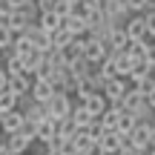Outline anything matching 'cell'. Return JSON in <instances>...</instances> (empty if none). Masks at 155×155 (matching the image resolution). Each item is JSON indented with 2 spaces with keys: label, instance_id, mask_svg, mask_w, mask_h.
I'll list each match as a JSON object with an SVG mask.
<instances>
[{
  "label": "cell",
  "instance_id": "17",
  "mask_svg": "<svg viewBox=\"0 0 155 155\" xmlns=\"http://www.w3.org/2000/svg\"><path fill=\"white\" fill-rule=\"evenodd\" d=\"M0 69H3V72L9 75V78H15V75H23V61H20L17 55H12L9 49H6V52H3V66H0Z\"/></svg>",
  "mask_w": 155,
  "mask_h": 155
},
{
  "label": "cell",
  "instance_id": "8",
  "mask_svg": "<svg viewBox=\"0 0 155 155\" xmlns=\"http://www.w3.org/2000/svg\"><path fill=\"white\" fill-rule=\"evenodd\" d=\"M26 127V121H23V115L17 109H12V112H3L0 115V132H3V138L6 135H15V132H20V129Z\"/></svg>",
  "mask_w": 155,
  "mask_h": 155
},
{
  "label": "cell",
  "instance_id": "24",
  "mask_svg": "<svg viewBox=\"0 0 155 155\" xmlns=\"http://www.w3.org/2000/svg\"><path fill=\"white\" fill-rule=\"evenodd\" d=\"M52 12H55V15H58V17L63 20L66 15H72V6H69L66 0H55V3H52Z\"/></svg>",
  "mask_w": 155,
  "mask_h": 155
},
{
  "label": "cell",
  "instance_id": "34",
  "mask_svg": "<svg viewBox=\"0 0 155 155\" xmlns=\"http://www.w3.org/2000/svg\"><path fill=\"white\" fill-rule=\"evenodd\" d=\"M43 155H61L58 150H43Z\"/></svg>",
  "mask_w": 155,
  "mask_h": 155
},
{
  "label": "cell",
  "instance_id": "35",
  "mask_svg": "<svg viewBox=\"0 0 155 155\" xmlns=\"http://www.w3.org/2000/svg\"><path fill=\"white\" fill-rule=\"evenodd\" d=\"M66 3H69V6H81L83 0H66Z\"/></svg>",
  "mask_w": 155,
  "mask_h": 155
},
{
  "label": "cell",
  "instance_id": "19",
  "mask_svg": "<svg viewBox=\"0 0 155 155\" xmlns=\"http://www.w3.org/2000/svg\"><path fill=\"white\" fill-rule=\"evenodd\" d=\"M9 52H12V55H17V58H26V55H32L35 49H32V43H29L26 35H15V38H12Z\"/></svg>",
  "mask_w": 155,
  "mask_h": 155
},
{
  "label": "cell",
  "instance_id": "10",
  "mask_svg": "<svg viewBox=\"0 0 155 155\" xmlns=\"http://www.w3.org/2000/svg\"><path fill=\"white\" fill-rule=\"evenodd\" d=\"M32 81H35V78L29 75V72L15 75V78H9V83H6V92H12L15 98H23V95H29V86H32Z\"/></svg>",
  "mask_w": 155,
  "mask_h": 155
},
{
  "label": "cell",
  "instance_id": "4",
  "mask_svg": "<svg viewBox=\"0 0 155 155\" xmlns=\"http://www.w3.org/2000/svg\"><path fill=\"white\" fill-rule=\"evenodd\" d=\"M127 89H129V81H127V78H112V81L104 83L101 95L106 98V104H109V106H121V98H124Z\"/></svg>",
  "mask_w": 155,
  "mask_h": 155
},
{
  "label": "cell",
  "instance_id": "28",
  "mask_svg": "<svg viewBox=\"0 0 155 155\" xmlns=\"http://www.w3.org/2000/svg\"><path fill=\"white\" fill-rule=\"evenodd\" d=\"M147 104H150V106H152V109H155V86L150 89V92H147Z\"/></svg>",
  "mask_w": 155,
  "mask_h": 155
},
{
  "label": "cell",
  "instance_id": "33",
  "mask_svg": "<svg viewBox=\"0 0 155 155\" xmlns=\"http://www.w3.org/2000/svg\"><path fill=\"white\" fill-rule=\"evenodd\" d=\"M0 155H12L9 150H6V144H0Z\"/></svg>",
  "mask_w": 155,
  "mask_h": 155
},
{
  "label": "cell",
  "instance_id": "23",
  "mask_svg": "<svg viewBox=\"0 0 155 155\" xmlns=\"http://www.w3.org/2000/svg\"><path fill=\"white\" fill-rule=\"evenodd\" d=\"M12 38H15V35H12V32H9V26L0 20V52H6V49L12 46Z\"/></svg>",
  "mask_w": 155,
  "mask_h": 155
},
{
  "label": "cell",
  "instance_id": "20",
  "mask_svg": "<svg viewBox=\"0 0 155 155\" xmlns=\"http://www.w3.org/2000/svg\"><path fill=\"white\" fill-rule=\"evenodd\" d=\"M69 118H72L75 127H86L89 121H92V115H89V109L83 104H72V112H69Z\"/></svg>",
  "mask_w": 155,
  "mask_h": 155
},
{
  "label": "cell",
  "instance_id": "37",
  "mask_svg": "<svg viewBox=\"0 0 155 155\" xmlns=\"http://www.w3.org/2000/svg\"><path fill=\"white\" fill-rule=\"evenodd\" d=\"M147 155H155V147H150V152H147Z\"/></svg>",
  "mask_w": 155,
  "mask_h": 155
},
{
  "label": "cell",
  "instance_id": "14",
  "mask_svg": "<svg viewBox=\"0 0 155 155\" xmlns=\"http://www.w3.org/2000/svg\"><path fill=\"white\" fill-rule=\"evenodd\" d=\"M83 106L89 109V115H92V118H101V115H104V109H106L109 104H106V98H104L101 92H89L86 101H83Z\"/></svg>",
  "mask_w": 155,
  "mask_h": 155
},
{
  "label": "cell",
  "instance_id": "18",
  "mask_svg": "<svg viewBox=\"0 0 155 155\" xmlns=\"http://www.w3.org/2000/svg\"><path fill=\"white\" fill-rule=\"evenodd\" d=\"M118 118H121V109H118V106H106L104 115L98 118L101 127H104V132H115L118 129Z\"/></svg>",
  "mask_w": 155,
  "mask_h": 155
},
{
  "label": "cell",
  "instance_id": "2",
  "mask_svg": "<svg viewBox=\"0 0 155 155\" xmlns=\"http://www.w3.org/2000/svg\"><path fill=\"white\" fill-rule=\"evenodd\" d=\"M43 109H46V118L58 124L61 118H66L69 112H72V98H69V95H63V92H55V95L43 104Z\"/></svg>",
  "mask_w": 155,
  "mask_h": 155
},
{
  "label": "cell",
  "instance_id": "1",
  "mask_svg": "<svg viewBox=\"0 0 155 155\" xmlns=\"http://www.w3.org/2000/svg\"><path fill=\"white\" fill-rule=\"evenodd\" d=\"M3 144H6V150H9L12 155H26V152L35 147V132H32L29 127H23L20 132L6 135V138H3Z\"/></svg>",
  "mask_w": 155,
  "mask_h": 155
},
{
  "label": "cell",
  "instance_id": "7",
  "mask_svg": "<svg viewBox=\"0 0 155 155\" xmlns=\"http://www.w3.org/2000/svg\"><path fill=\"white\" fill-rule=\"evenodd\" d=\"M23 35L29 38L32 49H35V52H40V55H46V52L52 49V40H49V35H46V32H40V29H38V23L26 26V32H23Z\"/></svg>",
  "mask_w": 155,
  "mask_h": 155
},
{
  "label": "cell",
  "instance_id": "21",
  "mask_svg": "<svg viewBox=\"0 0 155 155\" xmlns=\"http://www.w3.org/2000/svg\"><path fill=\"white\" fill-rule=\"evenodd\" d=\"M49 40H52V49H58V52H61V49H66V46L72 43L75 38H72V35L66 32V29H58L55 35H49Z\"/></svg>",
  "mask_w": 155,
  "mask_h": 155
},
{
  "label": "cell",
  "instance_id": "13",
  "mask_svg": "<svg viewBox=\"0 0 155 155\" xmlns=\"http://www.w3.org/2000/svg\"><path fill=\"white\" fill-rule=\"evenodd\" d=\"M32 132H35V141H40V144H49L52 138H55V121H49V118H43L40 124H35L32 127Z\"/></svg>",
  "mask_w": 155,
  "mask_h": 155
},
{
  "label": "cell",
  "instance_id": "36",
  "mask_svg": "<svg viewBox=\"0 0 155 155\" xmlns=\"http://www.w3.org/2000/svg\"><path fill=\"white\" fill-rule=\"evenodd\" d=\"M150 75H152V81H155V63H152V66H150Z\"/></svg>",
  "mask_w": 155,
  "mask_h": 155
},
{
  "label": "cell",
  "instance_id": "9",
  "mask_svg": "<svg viewBox=\"0 0 155 155\" xmlns=\"http://www.w3.org/2000/svg\"><path fill=\"white\" fill-rule=\"evenodd\" d=\"M124 35L129 40H150L147 38V26H144V15H129L124 23Z\"/></svg>",
  "mask_w": 155,
  "mask_h": 155
},
{
  "label": "cell",
  "instance_id": "5",
  "mask_svg": "<svg viewBox=\"0 0 155 155\" xmlns=\"http://www.w3.org/2000/svg\"><path fill=\"white\" fill-rule=\"evenodd\" d=\"M101 152L104 155H115L118 150H124V147H129V135H121V132H104L98 141Z\"/></svg>",
  "mask_w": 155,
  "mask_h": 155
},
{
  "label": "cell",
  "instance_id": "11",
  "mask_svg": "<svg viewBox=\"0 0 155 155\" xmlns=\"http://www.w3.org/2000/svg\"><path fill=\"white\" fill-rule=\"evenodd\" d=\"M61 29H66L72 38H86V20H83V15H66L61 20Z\"/></svg>",
  "mask_w": 155,
  "mask_h": 155
},
{
  "label": "cell",
  "instance_id": "22",
  "mask_svg": "<svg viewBox=\"0 0 155 155\" xmlns=\"http://www.w3.org/2000/svg\"><path fill=\"white\" fill-rule=\"evenodd\" d=\"M12 109H17V98L12 92H0V112H12Z\"/></svg>",
  "mask_w": 155,
  "mask_h": 155
},
{
  "label": "cell",
  "instance_id": "29",
  "mask_svg": "<svg viewBox=\"0 0 155 155\" xmlns=\"http://www.w3.org/2000/svg\"><path fill=\"white\" fill-rule=\"evenodd\" d=\"M6 83H9V75H6L3 69H0V92H3V89H6Z\"/></svg>",
  "mask_w": 155,
  "mask_h": 155
},
{
  "label": "cell",
  "instance_id": "31",
  "mask_svg": "<svg viewBox=\"0 0 155 155\" xmlns=\"http://www.w3.org/2000/svg\"><path fill=\"white\" fill-rule=\"evenodd\" d=\"M115 155H138V152H135V150H132V147H124V150H118Z\"/></svg>",
  "mask_w": 155,
  "mask_h": 155
},
{
  "label": "cell",
  "instance_id": "3",
  "mask_svg": "<svg viewBox=\"0 0 155 155\" xmlns=\"http://www.w3.org/2000/svg\"><path fill=\"white\" fill-rule=\"evenodd\" d=\"M109 55V49H106L104 40H95V38H83V46H81V58L86 63H92V66H98L104 58Z\"/></svg>",
  "mask_w": 155,
  "mask_h": 155
},
{
  "label": "cell",
  "instance_id": "32",
  "mask_svg": "<svg viewBox=\"0 0 155 155\" xmlns=\"http://www.w3.org/2000/svg\"><path fill=\"white\" fill-rule=\"evenodd\" d=\"M12 3V9H20V6H26V3H32V0H9Z\"/></svg>",
  "mask_w": 155,
  "mask_h": 155
},
{
  "label": "cell",
  "instance_id": "15",
  "mask_svg": "<svg viewBox=\"0 0 155 155\" xmlns=\"http://www.w3.org/2000/svg\"><path fill=\"white\" fill-rule=\"evenodd\" d=\"M38 29L46 35H55L58 29H61V17L55 15V12H40L38 15Z\"/></svg>",
  "mask_w": 155,
  "mask_h": 155
},
{
  "label": "cell",
  "instance_id": "27",
  "mask_svg": "<svg viewBox=\"0 0 155 155\" xmlns=\"http://www.w3.org/2000/svg\"><path fill=\"white\" fill-rule=\"evenodd\" d=\"M12 12H15V9H12V3H9V0H0V20H9V15H12Z\"/></svg>",
  "mask_w": 155,
  "mask_h": 155
},
{
  "label": "cell",
  "instance_id": "25",
  "mask_svg": "<svg viewBox=\"0 0 155 155\" xmlns=\"http://www.w3.org/2000/svg\"><path fill=\"white\" fill-rule=\"evenodd\" d=\"M144 26H147V38H155V12H144Z\"/></svg>",
  "mask_w": 155,
  "mask_h": 155
},
{
  "label": "cell",
  "instance_id": "12",
  "mask_svg": "<svg viewBox=\"0 0 155 155\" xmlns=\"http://www.w3.org/2000/svg\"><path fill=\"white\" fill-rule=\"evenodd\" d=\"M52 95H55V89H52L49 81H32V86H29V98H32L35 104H46Z\"/></svg>",
  "mask_w": 155,
  "mask_h": 155
},
{
  "label": "cell",
  "instance_id": "6",
  "mask_svg": "<svg viewBox=\"0 0 155 155\" xmlns=\"http://www.w3.org/2000/svg\"><path fill=\"white\" fill-rule=\"evenodd\" d=\"M144 106H150V104H147V98H144V95H141L135 86H129L127 92H124L121 106H118V109H124V112H129V115H135V112H141Z\"/></svg>",
  "mask_w": 155,
  "mask_h": 155
},
{
  "label": "cell",
  "instance_id": "30",
  "mask_svg": "<svg viewBox=\"0 0 155 155\" xmlns=\"http://www.w3.org/2000/svg\"><path fill=\"white\" fill-rule=\"evenodd\" d=\"M144 12H155V0H144ZM141 12V15H144Z\"/></svg>",
  "mask_w": 155,
  "mask_h": 155
},
{
  "label": "cell",
  "instance_id": "26",
  "mask_svg": "<svg viewBox=\"0 0 155 155\" xmlns=\"http://www.w3.org/2000/svg\"><path fill=\"white\" fill-rule=\"evenodd\" d=\"M124 3H127L129 15H141V12H144V0H124Z\"/></svg>",
  "mask_w": 155,
  "mask_h": 155
},
{
  "label": "cell",
  "instance_id": "16",
  "mask_svg": "<svg viewBox=\"0 0 155 155\" xmlns=\"http://www.w3.org/2000/svg\"><path fill=\"white\" fill-rule=\"evenodd\" d=\"M20 115H23V121H26V127L32 129L35 124H40V121L46 118V109H43V104H35V101H32V104H29Z\"/></svg>",
  "mask_w": 155,
  "mask_h": 155
},
{
  "label": "cell",
  "instance_id": "38",
  "mask_svg": "<svg viewBox=\"0 0 155 155\" xmlns=\"http://www.w3.org/2000/svg\"><path fill=\"white\" fill-rule=\"evenodd\" d=\"M0 144H3V135H0Z\"/></svg>",
  "mask_w": 155,
  "mask_h": 155
}]
</instances>
